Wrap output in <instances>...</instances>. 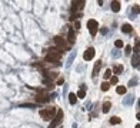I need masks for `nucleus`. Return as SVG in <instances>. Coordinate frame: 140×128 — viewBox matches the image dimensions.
I'll return each instance as SVG.
<instances>
[{
  "label": "nucleus",
  "mask_w": 140,
  "mask_h": 128,
  "mask_svg": "<svg viewBox=\"0 0 140 128\" xmlns=\"http://www.w3.org/2000/svg\"><path fill=\"white\" fill-rule=\"evenodd\" d=\"M62 54H63V53L60 51L57 47H52V48H49V50H47L46 61H49V63L59 65V60L62 58Z\"/></svg>",
  "instance_id": "f257e3e1"
},
{
  "label": "nucleus",
  "mask_w": 140,
  "mask_h": 128,
  "mask_svg": "<svg viewBox=\"0 0 140 128\" xmlns=\"http://www.w3.org/2000/svg\"><path fill=\"white\" fill-rule=\"evenodd\" d=\"M53 43L57 46V48H59V50H60L62 53L67 51V50L70 48V46L67 44V43H66V40H64L63 37H60V36H56V37L53 39Z\"/></svg>",
  "instance_id": "f03ea898"
},
{
  "label": "nucleus",
  "mask_w": 140,
  "mask_h": 128,
  "mask_svg": "<svg viewBox=\"0 0 140 128\" xmlns=\"http://www.w3.org/2000/svg\"><path fill=\"white\" fill-rule=\"evenodd\" d=\"M57 112V108H46V110H40V117L43 120H52L53 117L56 115Z\"/></svg>",
  "instance_id": "7ed1b4c3"
},
{
  "label": "nucleus",
  "mask_w": 140,
  "mask_h": 128,
  "mask_svg": "<svg viewBox=\"0 0 140 128\" xmlns=\"http://www.w3.org/2000/svg\"><path fill=\"white\" fill-rule=\"evenodd\" d=\"M62 118H63V111L57 110L56 117H53L52 118V122H50V125H49L47 128H57V125H60V122H62Z\"/></svg>",
  "instance_id": "20e7f679"
},
{
  "label": "nucleus",
  "mask_w": 140,
  "mask_h": 128,
  "mask_svg": "<svg viewBox=\"0 0 140 128\" xmlns=\"http://www.w3.org/2000/svg\"><path fill=\"white\" fill-rule=\"evenodd\" d=\"M87 29H89V31H90L92 36H96L97 34V30H99V23L96 20H93V19H90L87 21Z\"/></svg>",
  "instance_id": "39448f33"
},
{
  "label": "nucleus",
  "mask_w": 140,
  "mask_h": 128,
  "mask_svg": "<svg viewBox=\"0 0 140 128\" xmlns=\"http://www.w3.org/2000/svg\"><path fill=\"white\" fill-rule=\"evenodd\" d=\"M35 100H36V103H47L50 100V97L44 94V90H39V94L36 95Z\"/></svg>",
  "instance_id": "423d86ee"
},
{
  "label": "nucleus",
  "mask_w": 140,
  "mask_h": 128,
  "mask_svg": "<svg viewBox=\"0 0 140 128\" xmlns=\"http://www.w3.org/2000/svg\"><path fill=\"white\" fill-rule=\"evenodd\" d=\"M93 57H94V48H93V47H89L87 50L84 51V54H83V58L89 61V60H92Z\"/></svg>",
  "instance_id": "0eeeda50"
},
{
  "label": "nucleus",
  "mask_w": 140,
  "mask_h": 128,
  "mask_svg": "<svg viewBox=\"0 0 140 128\" xmlns=\"http://www.w3.org/2000/svg\"><path fill=\"white\" fill-rule=\"evenodd\" d=\"M67 39H69V43H70V44H73V43L76 41V33H74V30H73V29H69Z\"/></svg>",
  "instance_id": "6e6552de"
},
{
  "label": "nucleus",
  "mask_w": 140,
  "mask_h": 128,
  "mask_svg": "<svg viewBox=\"0 0 140 128\" xmlns=\"http://www.w3.org/2000/svg\"><path fill=\"white\" fill-rule=\"evenodd\" d=\"M123 70H124V68H123V65H122V64H116V65L113 67L111 73H114V74H120V73H122Z\"/></svg>",
  "instance_id": "1a4fd4ad"
},
{
  "label": "nucleus",
  "mask_w": 140,
  "mask_h": 128,
  "mask_svg": "<svg viewBox=\"0 0 140 128\" xmlns=\"http://www.w3.org/2000/svg\"><path fill=\"white\" fill-rule=\"evenodd\" d=\"M111 10H113L114 13L120 12V3L116 1V0H114V1H111Z\"/></svg>",
  "instance_id": "9d476101"
},
{
  "label": "nucleus",
  "mask_w": 140,
  "mask_h": 128,
  "mask_svg": "<svg viewBox=\"0 0 140 128\" xmlns=\"http://www.w3.org/2000/svg\"><path fill=\"white\" fill-rule=\"evenodd\" d=\"M100 67H102V61H97V63L94 64V68H93V77L97 76V73H99Z\"/></svg>",
  "instance_id": "9b49d317"
},
{
  "label": "nucleus",
  "mask_w": 140,
  "mask_h": 128,
  "mask_svg": "<svg viewBox=\"0 0 140 128\" xmlns=\"http://www.w3.org/2000/svg\"><path fill=\"white\" fill-rule=\"evenodd\" d=\"M132 29H133V27H132L129 23H126V24H123V26H122V31H123V33H130Z\"/></svg>",
  "instance_id": "f8f14e48"
},
{
  "label": "nucleus",
  "mask_w": 140,
  "mask_h": 128,
  "mask_svg": "<svg viewBox=\"0 0 140 128\" xmlns=\"http://www.w3.org/2000/svg\"><path fill=\"white\" fill-rule=\"evenodd\" d=\"M111 108V104L110 101H106L105 104H103V112H109V110Z\"/></svg>",
  "instance_id": "ddd939ff"
},
{
  "label": "nucleus",
  "mask_w": 140,
  "mask_h": 128,
  "mask_svg": "<svg viewBox=\"0 0 140 128\" xmlns=\"http://www.w3.org/2000/svg\"><path fill=\"white\" fill-rule=\"evenodd\" d=\"M76 100H77V97H76V94L74 93H71L69 95V101H70V104H76Z\"/></svg>",
  "instance_id": "4468645a"
},
{
  "label": "nucleus",
  "mask_w": 140,
  "mask_h": 128,
  "mask_svg": "<svg viewBox=\"0 0 140 128\" xmlns=\"http://www.w3.org/2000/svg\"><path fill=\"white\" fill-rule=\"evenodd\" d=\"M132 65H134V67L139 65V56L134 54V57H132Z\"/></svg>",
  "instance_id": "2eb2a0df"
},
{
  "label": "nucleus",
  "mask_w": 140,
  "mask_h": 128,
  "mask_svg": "<svg viewBox=\"0 0 140 128\" xmlns=\"http://www.w3.org/2000/svg\"><path fill=\"white\" fill-rule=\"evenodd\" d=\"M116 91H117V94H124L126 93V87L124 85H117Z\"/></svg>",
  "instance_id": "dca6fc26"
},
{
  "label": "nucleus",
  "mask_w": 140,
  "mask_h": 128,
  "mask_svg": "<svg viewBox=\"0 0 140 128\" xmlns=\"http://www.w3.org/2000/svg\"><path fill=\"white\" fill-rule=\"evenodd\" d=\"M120 121H122V120H120L119 117H111L110 118V124H114V125H116V124H120Z\"/></svg>",
  "instance_id": "f3484780"
},
{
  "label": "nucleus",
  "mask_w": 140,
  "mask_h": 128,
  "mask_svg": "<svg viewBox=\"0 0 140 128\" xmlns=\"http://www.w3.org/2000/svg\"><path fill=\"white\" fill-rule=\"evenodd\" d=\"M109 88H110V84H109V83H107V81L102 83V91H107Z\"/></svg>",
  "instance_id": "a211bd4d"
},
{
  "label": "nucleus",
  "mask_w": 140,
  "mask_h": 128,
  "mask_svg": "<svg viewBox=\"0 0 140 128\" xmlns=\"http://www.w3.org/2000/svg\"><path fill=\"white\" fill-rule=\"evenodd\" d=\"M111 74H113V73H111V70H110V68H107V70L105 71V78H106V80H107V78H110Z\"/></svg>",
  "instance_id": "6ab92c4d"
},
{
  "label": "nucleus",
  "mask_w": 140,
  "mask_h": 128,
  "mask_svg": "<svg viewBox=\"0 0 140 128\" xmlns=\"http://www.w3.org/2000/svg\"><path fill=\"white\" fill-rule=\"evenodd\" d=\"M117 81H119V78H117L116 76H114V77H110V83H109V84H117Z\"/></svg>",
  "instance_id": "aec40b11"
},
{
  "label": "nucleus",
  "mask_w": 140,
  "mask_h": 128,
  "mask_svg": "<svg viewBox=\"0 0 140 128\" xmlns=\"http://www.w3.org/2000/svg\"><path fill=\"white\" fill-rule=\"evenodd\" d=\"M114 46H116L117 48H120V47H123V41L122 40H116L114 41Z\"/></svg>",
  "instance_id": "412c9836"
},
{
  "label": "nucleus",
  "mask_w": 140,
  "mask_h": 128,
  "mask_svg": "<svg viewBox=\"0 0 140 128\" xmlns=\"http://www.w3.org/2000/svg\"><path fill=\"white\" fill-rule=\"evenodd\" d=\"M77 97H79V98H84V97H86V93H84L83 90H80V91L77 93Z\"/></svg>",
  "instance_id": "4be33fe9"
},
{
  "label": "nucleus",
  "mask_w": 140,
  "mask_h": 128,
  "mask_svg": "<svg viewBox=\"0 0 140 128\" xmlns=\"http://www.w3.org/2000/svg\"><path fill=\"white\" fill-rule=\"evenodd\" d=\"M74 29H80V21H79V20H74ZM73 29V30H74Z\"/></svg>",
  "instance_id": "5701e85b"
},
{
  "label": "nucleus",
  "mask_w": 140,
  "mask_h": 128,
  "mask_svg": "<svg viewBox=\"0 0 140 128\" xmlns=\"http://www.w3.org/2000/svg\"><path fill=\"white\" fill-rule=\"evenodd\" d=\"M124 50H126V54H130V53H132V46H126V48H124Z\"/></svg>",
  "instance_id": "b1692460"
},
{
  "label": "nucleus",
  "mask_w": 140,
  "mask_h": 128,
  "mask_svg": "<svg viewBox=\"0 0 140 128\" xmlns=\"http://www.w3.org/2000/svg\"><path fill=\"white\" fill-rule=\"evenodd\" d=\"M134 128H140V125H139V124H137V125H136V127H134Z\"/></svg>",
  "instance_id": "393cba45"
}]
</instances>
